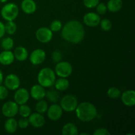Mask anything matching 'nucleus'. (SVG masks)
I'll use <instances>...</instances> for the list:
<instances>
[{
  "mask_svg": "<svg viewBox=\"0 0 135 135\" xmlns=\"http://www.w3.org/2000/svg\"><path fill=\"white\" fill-rule=\"evenodd\" d=\"M80 135H88V133H80Z\"/></svg>",
  "mask_w": 135,
  "mask_h": 135,
  "instance_id": "41",
  "label": "nucleus"
},
{
  "mask_svg": "<svg viewBox=\"0 0 135 135\" xmlns=\"http://www.w3.org/2000/svg\"><path fill=\"white\" fill-rule=\"evenodd\" d=\"M108 96L112 99H117L121 96V91L116 87H111L107 92Z\"/></svg>",
  "mask_w": 135,
  "mask_h": 135,
  "instance_id": "29",
  "label": "nucleus"
},
{
  "mask_svg": "<svg viewBox=\"0 0 135 135\" xmlns=\"http://www.w3.org/2000/svg\"><path fill=\"white\" fill-rule=\"evenodd\" d=\"M123 104L128 107H133L135 105V92L133 90H129L121 95Z\"/></svg>",
  "mask_w": 135,
  "mask_h": 135,
  "instance_id": "15",
  "label": "nucleus"
},
{
  "mask_svg": "<svg viewBox=\"0 0 135 135\" xmlns=\"http://www.w3.org/2000/svg\"><path fill=\"white\" fill-rule=\"evenodd\" d=\"M100 3V0H83L84 6L87 8H94Z\"/></svg>",
  "mask_w": 135,
  "mask_h": 135,
  "instance_id": "32",
  "label": "nucleus"
},
{
  "mask_svg": "<svg viewBox=\"0 0 135 135\" xmlns=\"http://www.w3.org/2000/svg\"><path fill=\"white\" fill-rule=\"evenodd\" d=\"M14 54L10 50H5L0 54V63L3 65H9L14 61Z\"/></svg>",
  "mask_w": 135,
  "mask_h": 135,
  "instance_id": "17",
  "label": "nucleus"
},
{
  "mask_svg": "<svg viewBox=\"0 0 135 135\" xmlns=\"http://www.w3.org/2000/svg\"><path fill=\"white\" fill-rule=\"evenodd\" d=\"M21 9L26 14H32L36 10V4L34 0H23L21 3Z\"/></svg>",
  "mask_w": 135,
  "mask_h": 135,
  "instance_id": "18",
  "label": "nucleus"
},
{
  "mask_svg": "<svg viewBox=\"0 0 135 135\" xmlns=\"http://www.w3.org/2000/svg\"><path fill=\"white\" fill-rule=\"evenodd\" d=\"M5 32L12 35L15 34L17 30V25L13 22V21H7V22L5 25Z\"/></svg>",
  "mask_w": 135,
  "mask_h": 135,
  "instance_id": "26",
  "label": "nucleus"
},
{
  "mask_svg": "<svg viewBox=\"0 0 135 135\" xmlns=\"http://www.w3.org/2000/svg\"><path fill=\"white\" fill-rule=\"evenodd\" d=\"M96 7V11L97 13L100 15H104L106 13L107 11V6L103 3H99L97 5Z\"/></svg>",
  "mask_w": 135,
  "mask_h": 135,
  "instance_id": "33",
  "label": "nucleus"
},
{
  "mask_svg": "<svg viewBox=\"0 0 135 135\" xmlns=\"http://www.w3.org/2000/svg\"><path fill=\"white\" fill-rule=\"evenodd\" d=\"M14 45V41L11 38H5L1 42V46L4 50H11Z\"/></svg>",
  "mask_w": 135,
  "mask_h": 135,
  "instance_id": "28",
  "label": "nucleus"
},
{
  "mask_svg": "<svg viewBox=\"0 0 135 135\" xmlns=\"http://www.w3.org/2000/svg\"><path fill=\"white\" fill-rule=\"evenodd\" d=\"M18 7L16 4L9 3L3 7L1 11V15L5 21H12L18 17Z\"/></svg>",
  "mask_w": 135,
  "mask_h": 135,
  "instance_id": "4",
  "label": "nucleus"
},
{
  "mask_svg": "<svg viewBox=\"0 0 135 135\" xmlns=\"http://www.w3.org/2000/svg\"><path fill=\"white\" fill-rule=\"evenodd\" d=\"M17 124H18V127H19L21 129H26L29 125L28 119H26V117H22L18 120Z\"/></svg>",
  "mask_w": 135,
  "mask_h": 135,
  "instance_id": "34",
  "label": "nucleus"
},
{
  "mask_svg": "<svg viewBox=\"0 0 135 135\" xmlns=\"http://www.w3.org/2000/svg\"><path fill=\"white\" fill-rule=\"evenodd\" d=\"M62 54L59 51H55L52 54V59L54 61L59 63L62 59Z\"/></svg>",
  "mask_w": 135,
  "mask_h": 135,
  "instance_id": "36",
  "label": "nucleus"
},
{
  "mask_svg": "<svg viewBox=\"0 0 135 135\" xmlns=\"http://www.w3.org/2000/svg\"><path fill=\"white\" fill-rule=\"evenodd\" d=\"M78 105L76 98L73 95H66L61 99L60 106L62 109L67 112H71L75 110Z\"/></svg>",
  "mask_w": 135,
  "mask_h": 135,
  "instance_id": "5",
  "label": "nucleus"
},
{
  "mask_svg": "<svg viewBox=\"0 0 135 135\" xmlns=\"http://www.w3.org/2000/svg\"><path fill=\"white\" fill-rule=\"evenodd\" d=\"M36 37L39 42L42 43H47L52 39L53 33L50 28L46 27L40 28L36 32Z\"/></svg>",
  "mask_w": 135,
  "mask_h": 135,
  "instance_id": "8",
  "label": "nucleus"
},
{
  "mask_svg": "<svg viewBox=\"0 0 135 135\" xmlns=\"http://www.w3.org/2000/svg\"><path fill=\"white\" fill-rule=\"evenodd\" d=\"M76 115L79 120L83 122H89L92 121L97 116V109L90 102H82L78 104L75 109Z\"/></svg>",
  "mask_w": 135,
  "mask_h": 135,
  "instance_id": "2",
  "label": "nucleus"
},
{
  "mask_svg": "<svg viewBox=\"0 0 135 135\" xmlns=\"http://www.w3.org/2000/svg\"><path fill=\"white\" fill-rule=\"evenodd\" d=\"M62 22L59 20L54 21L50 25V30L52 32H58L61 29Z\"/></svg>",
  "mask_w": 135,
  "mask_h": 135,
  "instance_id": "31",
  "label": "nucleus"
},
{
  "mask_svg": "<svg viewBox=\"0 0 135 135\" xmlns=\"http://www.w3.org/2000/svg\"><path fill=\"white\" fill-rule=\"evenodd\" d=\"M8 0H0V2L1 3H6Z\"/></svg>",
  "mask_w": 135,
  "mask_h": 135,
  "instance_id": "40",
  "label": "nucleus"
},
{
  "mask_svg": "<svg viewBox=\"0 0 135 135\" xmlns=\"http://www.w3.org/2000/svg\"><path fill=\"white\" fill-rule=\"evenodd\" d=\"M46 94V92L44 87L41 86L40 84H36L33 86L30 90V95L34 100H40L44 98Z\"/></svg>",
  "mask_w": 135,
  "mask_h": 135,
  "instance_id": "16",
  "label": "nucleus"
},
{
  "mask_svg": "<svg viewBox=\"0 0 135 135\" xmlns=\"http://www.w3.org/2000/svg\"><path fill=\"white\" fill-rule=\"evenodd\" d=\"M62 37L69 42L78 44L84 39L85 35L84 26L79 21H71L62 28Z\"/></svg>",
  "mask_w": 135,
  "mask_h": 135,
  "instance_id": "1",
  "label": "nucleus"
},
{
  "mask_svg": "<svg viewBox=\"0 0 135 135\" xmlns=\"http://www.w3.org/2000/svg\"><path fill=\"white\" fill-rule=\"evenodd\" d=\"M28 119L29 124H30L32 126L36 128L42 127L44 126L45 122H46L44 117L41 113H32L28 116Z\"/></svg>",
  "mask_w": 135,
  "mask_h": 135,
  "instance_id": "14",
  "label": "nucleus"
},
{
  "mask_svg": "<svg viewBox=\"0 0 135 135\" xmlns=\"http://www.w3.org/2000/svg\"><path fill=\"white\" fill-rule=\"evenodd\" d=\"M73 67L71 63L67 61H60L57 63L55 68V73L59 77L67 78L71 75Z\"/></svg>",
  "mask_w": 135,
  "mask_h": 135,
  "instance_id": "6",
  "label": "nucleus"
},
{
  "mask_svg": "<svg viewBox=\"0 0 135 135\" xmlns=\"http://www.w3.org/2000/svg\"><path fill=\"white\" fill-rule=\"evenodd\" d=\"M5 85L7 88L11 90H17L20 86V79L18 76L14 74L7 75L5 79Z\"/></svg>",
  "mask_w": 135,
  "mask_h": 135,
  "instance_id": "10",
  "label": "nucleus"
},
{
  "mask_svg": "<svg viewBox=\"0 0 135 135\" xmlns=\"http://www.w3.org/2000/svg\"><path fill=\"white\" fill-rule=\"evenodd\" d=\"M100 17L98 14L93 12H90V13H86L84 16L83 18V21L86 25L90 27H95L97 26L100 24Z\"/></svg>",
  "mask_w": 135,
  "mask_h": 135,
  "instance_id": "12",
  "label": "nucleus"
},
{
  "mask_svg": "<svg viewBox=\"0 0 135 135\" xmlns=\"http://www.w3.org/2000/svg\"><path fill=\"white\" fill-rule=\"evenodd\" d=\"M18 127L17 121L13 117H9L5 123V129L7 133H15Z\"/></svg>",
  "mask_w": 135,
  "mask_h": 135,
  "instance_id": "21",
  "label": "nucleus"
},
{
  "mask_svg": "<svg viewBox=\"0 0 135 135\" xmlns=\"http://www.w3.org/2000/svg\"><path fill=\"white\" fill-rule=\"evenodd\" d=\"M8 89L6 86L0 85V100H4L8 96Z\"/></svg>",
  "mask_w": 135,
  "mask_h": 135,
  "instance_id": "35",
  "label": "nucleus"
},
{
  "mask_svg": "<svg viewBox=\"0 0 135 135\" xmlns=\"http://www.w3.org/2000/svg\"><path fill=\"white\" fill-rule=\"evenodd\" d=\"M94 135H109L110 133L106 129H104V128H100V129H98L94 132L93 133Z\"/></svg>",
  "mask_w": 135,
  "mask_h": 135,
  "instance_id": "37",
  "label": "nucleus"
},
{
  "mask_svg": "<svg viewBox=\"0 0 135 135\" xmlns=\"http://www.w3.org/2000/svg\"><path fill=\"white\" fill-rule=\"evenodd\" d=\"M13 54H14L15 58H16L19 61H23L26 60L28 56L27 50L22 46L16 47Z\"/></svg>",
  "mask_w": 135,
  "mask_h": 135,
  "instance_id": "19",
  "label": "nucleus"
},
{
  "mask_svg": "<svg viewBox=\"0 0 135 135\" xmlns=\"http://www.w3.org/2000/svg\"><path fill=\"white\" fill-rule=\"evenodd\" d=\"M56 90L59 91L66 90L69 86V82L66 78H59L57 80H55L54 83Z\"/></svg>",
  "mask_w": 135,
  "mask_h": 135,
  "instance_id": "23",
  "label": "nucleus"
},
{
  "mask_svg": "<svg viewBox=\"0 0 135 135\" xmlns=\"http://www.w3.org/2000/svg\"><path fill=\"white\" fill-rule=\"evenodd\" d=\"M18 105L13 101L5 102L1 108V112L4 116L8 117H13L18 113Z\"/></svg>",
  "mask_w": 135,
  "mask_h": 135,
  "instance_id": "7",
  "label": "nucleus"
},
{
  "mask_svg": "<svg viewBox=\"0 0 135 135\" xmlns=\"http://www.w3.org/2000/svg\"><path fill=\"white\" fill-rule=\"evenodd\" d=\"M46 96H47V99L49 101L51 102H57L59 99V94L57 92L55 91L54 90H49L46 92Z\"/></svg>",
  "mask_w": 135,
  "mask_h": 135,
  "instance_id": "27",
  "label": "nucleus"
},
{
  "mask_svg": "<svg viewBox=\"0 0 135 135\" xmlns=\"http://www.w3.org/2000/svg\"><path fill=\"white\" fill-rule=\"evenodd\" d=\"M47 116L51 121H57L63 115V109L60 105L53 104L47 108Z\"/></svg>",
  "mask_w": 135,
  "mask_h": 135,
  "instance_id": "11",
  "label": "nucleus"
},
{
  "mask_svg": "<svg viewBox=\"0 0 135 135\" xmlns=\"http://www.w3.org/2000/svg\"><path fill=\"white\" fill-rule=\"evenodd\" d=\"M78 133L77 127L72 123L65 124L62 129V134L63 135H76Z\"/></svg>",
  "mask_w": 135,
  "mask_h": 135,
  "instance_id": "22",
  "label": "nucleus"
},
{
  "mask_svg": "<svg viewBox=\"0 0 135 135\" xmlns=\"http://www.w3.org/2000/svg\"><path fill=\"white\" fill-rule=\"evenodd\" d=\"M18 113H19L22 117H28V116L31 114V109L28 105L22 104L18 107Z\"/></svg>",
  "mask_w": 135,
  "mask_h": 135,
  "instance_id": "25",
  "label": "nucleus"
},
{
  "mask_svg": "<svg viewBox=\"0 0 135 135\" xmlns=\"http://www.w3.org/2000/svg\"><path fill=\"white\" fill-rule=\"evenodd\" d=\"M46 52L42 49H36L31 53L30 61L34 65L41 64L46 59Z\"/></svg>",
  "mask_w": 135,
  "mask_h": 135,
  "instance_id": "9",
  "label": "nucleus"
},
{
  "mask_svg": "<svg viewBox=\"0 0 135 135\" xmlns=\"http://www.w3.org/2000/svg\"><path fill=\"white\" fill-rule=\"evenodd\" d=\"M106 6L109 11L115 13L121 10L123 7V1L122 0H109Z\"/></svg>",
  "mask_w": 135,
  "mask_h": 135,
  "instance_id": "20",
  "label": "nucleus"
},
{
  "mask_svg": "<svg viewBox=\"0 0 135 135\" xmlns=\"http://www.w3.org/2000/svg\"><path fill=\"white\" fill-rule=\"evenodd\" d=\"M5 33V25L0 21V38H2Z\"/></svg>",
  "mask_w": 135,
  "mask_h": 135,
  "instance_id": "38",
  "label": "nucleus"
},
{
  "mask_svg": "<svg viewBox=\"0 0 135 135\" xmlns=\"http://www.w3.org/2000/svg\"><path fill=\"white\" fill-rule=\"evenodd\" d=\"M100 24L102 29L104 31H109L112 27V22L109 20L107 19V18H104V19L100 21Z\"/></svg>",
  "mask_w": 135,
  "mask_h": 135,
  "instance_id": "30",
  "label": "nucleus"
},
{
  "mask_svg": "<svg viewBox=\"0 0 135 135\" xmlns=\"http://www.w3.org/2000/svg\"><path fill=\"white\" fill-rule=\"evenodd\" d=\"M47 108H48L47 103L42 99L40 100L39 102L36 104V110L38 113H41V114L46 113L47 110Z\"/></svg>",
  "mask_w": 135,
  "mask_h": 135,
  "instance_id": "24",
  "label": "nucleus"
},
{
  "mask_svg": "<svg viewBox=\"0 0 135 135\" xmlns=\"http://www.w3.org/2000/svg\"><path fill=\"white\" fill-rule=\"evenodd\" d=\"M29 92L26 88H18L15 93V102L18 105L25 104L29 99Z\"/></svg>",
  "mask_w": 135,
  "mask_h": 135,
  "instance_id": "13",
  "label": "nucleus"
},
{
  "mask_svg": "<svg viewBox=\"0 0 135 135\" xmlns=\"http://www.w3.org/2000/svg\"><path fill=\"white\" fill-rule=\"evenodd\" d=\"M3 77L2 71L0 70V85H1V83H3Z\"/></svg>",
  "mask_w": 135,
  "mask_h": 135,
  "instance_id": "39",
  "label": "nucleus"
},
{
  "mask_svg": "<svg viewBox=\"0 0 135 135\" xmlns=\"http://www.w3.org/2000/svg\"><path fill=\"white\" fill-rule=\"evenodd\" d=\"M38 81L39 84L44 88L52 86L55 81V72L48 67L42 69L38 73Z\"/></svg>",
  "mask_w": 135,
  "mask_h": 135,
  "instance_id": "3",
  "label": "nucleus"
}]
</instances>
